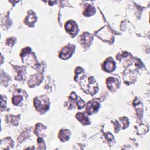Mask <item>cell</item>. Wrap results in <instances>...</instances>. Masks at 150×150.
<instances>
[{"instance_id": "6da1fadb", "label": "cell", "mask_w": 150, "mask_h": 150, "mask_svg": "<svg viewBox=\"0 0 150 150\" xmlns=\"http://www.w3.org/2000/svg\"><path fill=\"white\" fill-rule=\"evenodd\" d=\"M81 86L83 90L87 93L94 94L98 91L97 84L93 77L87 78L86 80H84V82H81Z\"/></svg>"}, {"instance_id": "8992f818", "label": "cell", "mask_w": 150, "mask_h": 150, "mask_svg": "<svg viewBox=\"0 0 150 150\" xmlns=\"http://www.w3.org/2000/svg\"><path fill=\"white\" fill-rule=\"evenodd\" d=\"M99 107V103L95 100H92L88 103L87 106V111L89 115H92L97 111Z\"/></svg>"}, {"instance_id": "52a82bcc", "label": "cell", "mask_w": 150, "mask_h": 150, "mask_svg": "<svg viewBox=\"0 0 150 150\" xmlns=\"http://www.w3.org/2000/svg\"><path fill=\"white\" fill-rule=\"evenodd\" d=\"M115 62L111 58L108 59L103 65L104 69L107 72H112L115 69Z\"/></svg>"}, {"instance_id": "9a60e30c", "label": "cell", "mask_w": 150, "mask_h": 150, "mask_svg": "<svg viewBox=\"0 0 150 150\" xmlns=\"http://www.w3.org/2000/svg\"><path fill=\"white\" fill-rule=\"evenodd\" d=\"M22 97L21 96H15L13 98V103H14V104L17 105L22 101Z\"/></svg>"}, {"instance_id": "ba28073f", "label": "cell", "mask_w": 150, "mask_h": 150, "mask_svg": "<svg viewBox=\"0 0 150 150\" xmlns=\"http://www.w3.org/2000/svg\"><path fill=\"white\" fill-rule=\"evenodd\" d=\"M103 32L101 31L99 32V36L100 37V38H102L104 41H110L111 38V33L107 29H102Z\"/></svg>"}, {"instance_id": "9c48e42d", "label": "cell", "mask_w": 150, "mask_h": 150, "mask_svg": "<svg viewBox=\"0 0 150 150\" xmlns=\"http://www.w3.org/2000/svg\"><path fill=\"white\" fill-rule=\"evenodd\" d=\"M70 133L68 130H64L60 131L59 134V138L62 141H65L68 140L70 138Z\"/></svg>"}, {"instance_id": "5bb4252c", "label": "cell", "mask_w": 150, "mask_h": 150, "mask_svg": "<svg viewBox=\"0 0 150 150\" xmlns=\"http://www.w3.org/2000/svg\"><path fill=\"white\" fill-rule=\"evenodd\" d=\"M36 19V18L35 15L34 14H31L28 16V18L27 19V21H28V22L32 23H34L35 22Z\"/></svg>"}, {"instance_id": "e0dca14e", "label": "cell", "mask_w": 150, "mask_h": 150, "mask_svg": "<svg viewBox=\"0 0 150 150\" xmlns=\"http://www.w3.org/2000/svg\"><path fill=\"white\" fill-rule=\"evenodd\" d=\"M78 105L79 108H83L85 106V103L83 102V100H82V99H80L79 101L78 102Z\"/></svg>"}, {"instance_id": "7c38bea8", "label": "cell", "mask_w": 150, "mask_h": 150, "mask_svg": "<svg viewBox=\"0 0 150 150\" xmlns=\"http://www.w3.org/2000/svg\"><path fill=\"white\" fill-rule=\"evenodd\" d=\"M94 12H95L94 8L92 5H89L85 9V11L84 12V15L86 16H89L94 14Z\"/></svg>"}, {"instance_id": "3957f363", "label": "cell", "mask_w": 150, "mask_h": 150, "mask_svg": "<svg viewBox=\"0 0 150 150\" xmlns=\"http://www.w3.org/2000/svg\"><path fill=\"white\" fill-rule=\"evenodd\" d=\"M74 49V46L72 45H69L67 46L64 48L62 49L60 54V57L62 59H68L69 58L73 52Z\"/></svg>"}, {"instance_id": "4fadbf2b", "label": "cell", "mask_w": 150, "mask_h": 150, "mask_svg": "<svg viewBox=\"0 0 150 150\" xmlns=\"http://www.w3.org/2000/svg\"><path fill=\"white\" fill-rule=\"evenodd\" d=\"M41 80H42V78H40V76H35L32 77V79H30L29 83V84H34L35 83L38 84L41 82Z\"/></svg>"}, {"instance_id": "7a4b0ae2", "label": "cell", "mask_w": 150, "mask_h": 150, "mask_svg": "<svg viewBox=\"0 0 150 150\" xmlns=\"http://www.w3.org/2000/svg\"><path fill=\"white\" fill-rule=\"evenodd\" d=\"M35 106L39 111H44L48 110L49 107V104L47 103V100L44 98H36L34 102Z\"/></svg>"}, {"instance_id": "ac0fdd59", "label": "cell", "mask_w": 150, "mask_h": 150, "mask_svg": "<svg viewBox=\"0 0 150 150\" xmlns=\"http://www.w3.org/2000/svg\"><path fill=\"white\" fill-rule=\"evenodd\" d=\"M70 99L72 100H76V98H77V96H76V94L73 92L71 94V95L70 96Z\"/></svg>"}, {"instance_id": "2e32d148", "label": "cell", "mask_w": 150, "mask_h": 150, "mask_svg": "<svg viewBox=\"0 0 150 150\" xmlns=\"http://www.w3.org/2000/svg\"><path fill=\"white\" fill-rule=\"evenodd\" d=\"M44 127H42V125L41 124V126H37L36 128V131H38L37 132V134L38 135H41V134H42V131H44Z\"/></svg>"}, {"instance_id": "5b68a950", "label": "cell", "mask_w": 150, "mask_h": 150, "mask_svg": "<svg viewBox=\"0 0 150 150\" xmlns=\"http://www.w3.org/2000/svg\"><path fill=\"white\" fill-rule=\"evenodd\" d=\"M107 84L110 90H115L119 87V82L118 79L115 78H109L107 80Z\"/></svg>"}, {"instance_id": "277c9868", "label": "cell", "mask_w": 150, "mask_h": 150, "mask_svg": "<svg viewBox=\"0 0 150 150\" xmlns=\"http://www.w3.org/2000/svg\"><path fill=\"white\" fill-rule=\"evenodd\" d=\"M65 29L66 31L70 34L76 35L78 31V27L76 23L74 21H69L66 23L65 25Z\"/></svg>"}, {"instance_id": "30bf717a", "label": "cell", "mask_w": 150, "mask_h": 150, "mask_svg": "<svg viewBox=\"0 0 150 150\" xmlns=\"http://www.w3.org/2000/svg\"><path fill=\"white\" fill-rule=\"evenodd\" d=\"M92 40V37L91 35L87 33H83L80 36V41L81 43L85 44H88L89 42H90Z\"/></svg>"}, {"instance_id": "8fae6325", "label": "cell", "mask_w": 150, "mask_h": 150, "mask_svg": "<svg viewBox=\"0 0 150 150\" xmlns=\"http://www.w3.org/2000/svg\"><path fill=\"white\" fill-rule=\"evenodd\" d=\"M76 117L77 119L84 125H87L89 124L90 123L89 120L87 119L83 113H78L76 115Z\"/></svg>"}]
</instances>
